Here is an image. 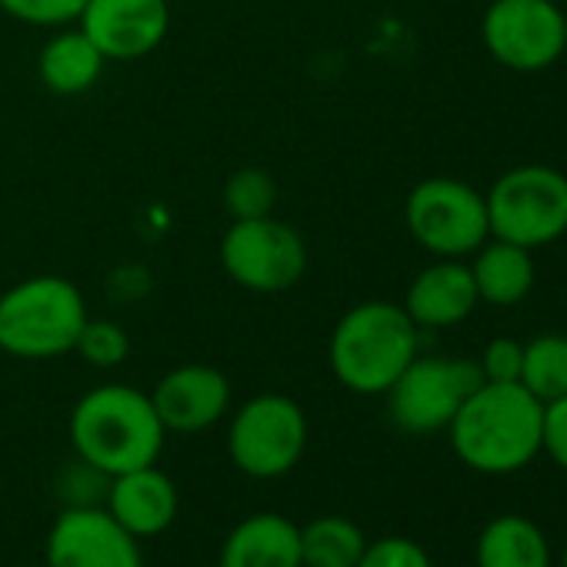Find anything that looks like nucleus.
I'll use <instances>...</instances> for the list:
<instances>
[{
	"instance_id": "nucleus-1",
	"label": "nucleus",
	"mask_w": 567,
	"mask_h": 567,
	"mask_svg": "<svg viewBox=\"0 0 567 567\" xmlns=\"http://www.w3.org/2000/svg\"><path fill=\"white\" fill-rule=\"evenodd\" d=\"M540 424L544 404L520 381H481L447 424V434L464 467L504 477L540 454Z\"/></svg>"
},
{
	"instance_id": "nucleus-2",
	"label": "nucleus",
	"mask_w": 567,
	"mask_h": 567,
	"mask_svg": "<svg viewBox=\"0 0 567 567\" xmlns=\"http://www.w3.org/2000/svg\"><path fill=\"white\" fill-rule=\"evenodd\" d=\"M68 431L81 464L104 477L157 464L167 434L151 394L127 384H101L87 391L74 404Z\"/></svg>"
},
{
	"instance_id": "nucleus-3",
	"label": "nucleus",
	"mask_w": 567,
	"mask_h": 567,
	"mask_svg": "<svg viewBox=\"0 0 567 567\" xmlns=\"http://www.w3.org/2000/svg\"><path fill=\"white\" fill-rule=\"evenodd\" d=\"M421 351V328L401 305L364 301L351 308L331 334V371L354 394H388Z\"/></svg>"
},
{
	"instance_id": "nucleus-4",
	"label": "nucleus",
	"mask_w": 567,
	"mask_h": 567,
	"mask_svg": "<svg viewBox=\"0 0 567 567\" xmlns=\"http://www.w3.org/2000/svg\"><path fill=\"white\" fill-rule=\"evenodd\" d=\"M87 324V305L78 284L58 274H38L0 295V351L24 361L71 354Z\"/></svg>"
},
{
	"instance_id": "nucleus-5",
	"label": "nucleus",
	"mask_w": 567,
	"mask_h": 567,
	"mask_svg": "<svg viewBox=\"0 0 567 567\" xmlns=\"http://www.w3.org/2000/svg\"><path fill=\"white\" fill-rule=\"evenodd\" d=\"M484 200L491 237L537 250L567 234V174L547 164L504 171Z\"/></svg>"
},
{
	"instance_id": "nucleus-6",
	"label": "nucleus",
	"mask_w": 567,
	"mask_h": 567,
	"mask_svg": "<svg viewBox=\"0 0 567 567\" xmlns=\"http://www.w3.org/2000/svg\"><path fill=\"white\" fill-rule=\"evenodd\" d=\"M308 447L305 408L288 394H257L227 427V454L247 477H284L298 467Z\"/></svg>"
},
{
	"instance_id": "nucleus-7",
	"label": "nucleus",
	"mask_w": 567,
	"mask_h": 567,
	"mask_svg": "<svg viewBox=\"0 0 567 567\" xmlns=\"http://www.w3.org/2000/svg\"><path fill=\"white\" fill-rule=\"evenodd\" d=\"M220 267L244 291L280 295L308 270V244L298 227L277 217L230 220L220 237Z\"/></svg>"
},
{
	"instance_id": "nucleus-8",
	"label": "nucleus",
	"mask_w": 567,
	"mask_h": 567,
	"mask_svg": "<svg viewBox=\"0 0 567 567\" xmlns=\"http://www.w3.org/2000/svg\"><path fill=\"white\" fill-rule=\"evenodd\" d=\"M411 237L434 257H471L487 237V200L477 187L457 177H427L404 200Z\"/></svg>"
},
{
	"instance_id": "nucleus-9",
	"label": "nucleus",
	"mask_w": 567,
	"mask_h": 567,
	"mask_svg": "<svg viewBox=\"0 0 567 567\" xmlns=\"http://www.w3.org/2000/svg\"><path fill=\"white\" fill-rule=\"evenodd\" d=\"M487 54L517 74L554 68L567 51V14L557 0H491L481 18Z\"/></svg>"
},
{
	"instance_id": "nucleus-10",
	"label": "nucleus",
	"mask_w": 567,
	"mask_h": 567,
	"mask_svg": "<svg viewBox=\"0 0 567 567\" xmlns=\"http://www.w3.org/2000/svg\"><path fill=\"white\" fill-rule=\"evenodd\" d=\"M481 381L484 378L477 361L417 354L404 368V374L388 388L391 421L408 434L447 431V424Z\"/></svg>"
},
{
	"instance_id": "nucleus-11",
	"label": "nucleus",
	"mask_w": 567,
	"mask_h": 567,
	"mask_svg": "<svg viewBox=\"0 0 567 567\" xmlns=\"http://www.w3.org/2000/svg\"><path fill=\"white\" fill-rule=\"evenodd\" d=\"M44 567H144L137 537L127 534L107 507L64 511L44 544Z\"/></svg>"
},
{
	"instance_id": "nucleus-12",
	"label": "nucleus",
	"mask_w": 567,
	"mask_h": 567,
	"mask_svg": "<svg viewBox=\"0 0 567 567\" xmlns=\"http://www.w3.org/2000/svg\"><path fill=\"white\" fill-rule=\"evenodd\" d=\"M78 28L107 61H137L161 48L171 31L167 0H87Z\"/></svg>"
},
{
	"instance_id": "nucleus-13",
	"label": "nucleus",
	"mask_w": 567,
	"mask_h": 567,
	"mask_svg": "<svg viewBox=\"0 0 567 567\" xmlns=\"http://www.w3.org/2000/svg\"><path fill=\"white\" fill-rule=\"evenodd\" d=\"M151 404L174 434H200L214 427L230 408V381L210 364H181L167 371L151 391Z\"/></svg>"
},
{
	"instance_id": "nucleus-14",
	"label": "nucleus",
	"mask_w": 567,
	"mask_h": 567,
	"mask_svg": "<svg viewBox=\"0 0 567 567\" xmlns=\"http://www.w3.org/2000/svg\"><path fill=\"white\" fill-rule=\"evenodd\" d=\"M477 305L471 267L454 257H437L408 284L401 308L421 331H444L467 321Z\"/></svg>"
},
{
	"instance_id": "nucleus-15",
	"label": "nucleus",
	"mask_w": 567,
	"mask_h": 567,
	"mask_svg": "<svg viewBox=\"0 0 567 567\" xmlns=\"http://www.w3.org/2000/svg\"><path fill=\"white\" fill-rule=\"evenodd\" d=\"M107 514L137 540L164 534L177 517V487L157 464L111 477Z\"/></svg>"
},
{
	"instance_id": "nucleus-16",
	"label": "nucleus",
	"mask_w": 567,
	"mask_h": 567,
	"mask_svg": "<svg viewBox=\"0 0 567 567\" xmlns=\"http://www.w3.org/2000/svg\"><path fill=\"white\" fill-rule=\"evenodd\" d=\"M220 567H305L301 527L284 514H250L227 534Z\"/></svg>"
},
{
	"instance_id": "nucleus-17",
	"label": "nucleus",
	"mask_w": 567,
	"mask_h": 567,
	"mask_svg": "<svg viewBox=\"0 0 567 567\" xmlns=\"http://www.w3.org/2000/svg\"><path fill=\"white\" fill-rule=\"evenodd\" d=\"M534 250L517 247L501 237H487L471 257V277L477 288V301L491 308H514L534 288Z\"/></svg>"
},
{
	"instance_id": "nucleus-18",
	"label": "nucleus",
	"mask_w": 567,
	"mask_h": 567,
	"mask_svg": "<svg viewBox=\"0 0 567 567\" xmlns=\"http://www.w3.org/2000/svg\"><path fill=\"white\" fill-rule=\"evenodd\" d=\"M104 64H107V58L97 51V44L81 28L58 31L54 38H48V44L38 54L41 84L58 97H78V94L91 91L101 81Z\"/></svg>"
},
{
	"instance_id": "nucleus-19",
	"label": "nucleus",
	"mask_w": 567,
	"mask_h": 567,
	"mask_svg": "<svg viewBox=\"0 0 567 567\" xmlns=\"http://www.w3.org/2000/svg\"><path fill=\"white\" fill-rule=\"evenodd\" d=\"M477 567H550L547 534L524 514H497L474 547Z\"/></svg>"
},
{
	"instance_id": "nucleus-20",
	"label": "nucleus",
	"mask_w": 567,
	"mask_h": 567,
	"mask_svg": "<svg viewBox=\"0 0 567 567\" xmlns=\"http://www.w3.org/2000/svg\"><path fill=\"white\" fill-rule=\"evenodd\" d=\"M368 547L364 530L351 517L324 514L301 527V564L305 567H354Z\"/></svg>"
},
{
	"instance_id": "nucleus-21",
	"label": "nucleus",
	"mask_w": 567,
	"mask_h": 567,
	"mask_svg": "<svg viewBox=\"0 0 567 567\" xmlns=\"http://www.w3.org/2000/svg\"><path fill=\"white\" fill-rule=\"evenodd\" d=\"M520 384L540 404L567 394V334H540L524 344Z\"/></svg>"
},
{
	"instance_id": "nucleus-22",
	"label": "nucleus",
	"mask_w": 567,
	"mask_h": 567,
	"mask_svg": "<svg viewBox=\"0 0 567 567\" xmlns=\"http://www.w3.org/2000/svg\"><path fill=\"white\" fill-rule=\"evenodd\" d=\"M277 204L274 177L260 167H240L224 181V210L234 220L267 217Z\"/></svg>"
},
{
	"instance_id": "nucleus-23",
	"label": "nucleus",
	"mask_w": 567,
	"mask_h": 567,
	"mask_svg": "<svg viewBox=\"0 0 567 567\" xmlns=\"http://www.w3.org/2000/svg\"><path fill=\"white\" fill-rule=\"evenodd\" d=\"M74 351H78L87 364H94V368H101V371H111V368H121V364L127 361V354H131V338H127V331H124L121 324H114V321H91V318H87V324H84V331H81Z\"/></svg>"
},
{
	"instance_id": "nucleus-24",
	"label": "nucleus",
	"mask_w": 567,
	"mask_h": 567,
	"mask_svg": "<svg viewBox=\"0 0 567 567\" xmlns=\"http://www.w3.org/2000/svg\"><path fill=\"white\" fill-rule=\"evenodd\" d=\"M87 0H0V11L34 28H64L81 18Z\"/></svg>"
},
{
	"instance_id": "nucleus-25",
	"label": "nucleus",
	"mask_w": 567,
	"mask_h": 567,
	"mask_svg": "<svg viewBox=\"0 0 567 567\" xmlns=\"http://www.w3.org/2000/svg\"><path fill=\"white\" fill-rule=\"evenodd\" d=\"M354 567H434L427 550L411 540V537H381V540H368L361 560Z\"/></svg>"
},
{
	"instance_id": "nucleus-26",
	"label": "nucleus",
	"mask_w": 567,
	"mask_h": 567,
	"mask_svg": "<svg viewBox=\"0 0 567 567\" xmlns=\"http://www.w3.org/2000/svg\"><path fill=\"white\" fill-rule=\"evenodd\" d=\"M520 364H524V344L514 341V338H494L487 341L477 368H481V378L484 381H494V384H514L520 381Z\"/></svg>"
},
{
	"instance_id": "nucleus-27",
	"label": "nucleus",
	"mask_w": 567,
	"mask_h": 567,
	"mask_svg": "<svg viewBox=\"0 0 567 567\" xmlns=\"http://www.w3.org/2000/svg\"><path fill=\"white\" fill-rule=\"evenodd\" d=\"M540 451L567 471V394L544 404V424H540Z\"/></svg>"
},
{
	"instance_id": "nucleus-28",
	"label": "nucleus",
	"mask_w": 567,
	"mask_h": 567,
	"mask_svg": "<svg viewBox=\"0 0 567 567\" xmlns=\"http://www.w3.org/2000/svg\"><path fill=\"white\" fill-rule=\"evenodd\" d=\"M560 567H567V544H564V550H560Z\"/></svg>"
},
{
	"instance_id": "nucleus-29",
	"label": "nucleus",
	"mask_w": 567,
	"mask_h": 567,
	"mask_svg": "<svg viewBox=\"0 0 567 567\" xmlns=\"http://www.w3.org/2000/svg\"><path fill=\"white\" fill-rule=\"evenodd\" d=\"M18 567H38V564H18Z\"/></svg>"
}]
</instances>
